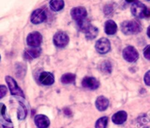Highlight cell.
Wrapping results in <instances>:
<instances>
[{"instance_id":"17","label":"cell","mask_w":150,"mask_h":128,"mask_svg":"<svg viewBox=\"0 0 150 128\" xmlns=\"http://www.w3.org/2000/svg\"><path fill=\"white\" fill-rule=\"evenodd\" d=\"M64 0H51V1H50V7H51V9L55 12H58L62 10L64 8Z\"/></svg>"},{"instance_id":"24","label":"cell","mask_w":150,"mask_h":128,"mask_svg":"<svg viewBox=\"0 0 150 128\" xmlns=\"http://www.w3.org/2000/svg\"><path fill=\"white\" fill-rule=\"evenodd\" d=\"M144 56L146 59L150 60V45H147L144 50Z\"/></svg>"},{"instance_id":"1","label":"cell","mask_w":150,"mask_h":128,"mask_svg":"<svg viewBox=\"0 0 150 128\" xmlns=\"http://www.w3.org/2000/svg\"><path fill=\"white\" fill-rule=\"evenodd\" d=\"M122 32L126 35H136L142 31V27L135 21H125L121 24Z\"/></svg>"},{"instance_id":"26","label":"cell","mask_w":150,"mask_h":128,"mask_svg":"<svg viewBox=\"0 0 150 128\" xmlns=\"http://www.w3.org/2000/svg\"><path fill=\"white\" fill-rule=\"evenodd\" d=\"M6 106L3 103H0V117H2L5 115Z\"/></svg>"},{"instance_id":"25","label":"cell","mask_w":150,"mask_h":128,"mask_svg":"<svg viewBox=\"0 0 150 128\" xmlns=\"http://www.w3.org/2000/svg\"><path fill=\"white\" fill-rule=\"evenodd\" d=\"M7 87L5 86L0 85V99L5 96V95L7 94Z\"/></svg>"},{"instance_id":"9","label":"cell","mask_w":150,"mask_h":128,"mask_svg":"<svg viewBox=\"0 0 150 128\" xmlns=\"http://www.w3.org/2000/svg\"><path fill=\"white\" fill-rule=\"evenodd\" d=\"M46 19L45 11L42 9H37L31 15V21L34 24H39L42 23Z\"/></svg>"},{"instance_id":"7","label":"cell","mask_w":150,"mask_h":128,"mask_svg":"<svg viewBox=\"0 0 150 128\" xmlns=\"http://www.w3.org/2000/svg\"><path fill=\"white\" fill-rule=\"evenodd\" d=\"M97 51L101 54H105L111 50V42L107 38L103 37L98 40L95 44Z\"/></svg>"},{"instance_id":"3","label":"cell","mask_w":150,"mask_h":128,"mask_svg":"<svg viewBox=\"0 0 150 128\" xmlns=\"http://www.w3.org/2000/svg\"><path fill=\"white\" fill-rule=\"evenodd\" d=\"M123 57L128 62H134L139 59V52L133 46H127L123 50Z\"/></svg>"},{"instance_id":"8","label":"cell","mask_w":150,"mask_h":128,"mask_svg":"<svg viewBox=\"0 0 150 128\" xmlns=\"http://www.w3.org/2000/svg\"><path fill=\"white\" fill-rule=\"evenodd\" d=\"M70 14L73 20L79 22L86 18L87 11L83 7H76L72 9Z\"/></svg>"},{"instance_id":"13","label":"cell","mask_w":150,"mask_h":128,"mask_svg":"<svg viewBox=\"0 0 150 128\" xmlns=\"http://www.w3.org/2000/svg\"><path fill=\"white\" fill-rule=\"evenodd\" d=\"M41 54V49L38 47V48H34L32 47L29 49H27L26 51H25L24 54V58L27 60H32L33 59L38 58Z\"/></svg>"},{"instance_id":"12","label":"cell","mask_w":150,"mask_h":128,"mask_svg":"<svg viewBox=\"0 0 150 128\" xmlns=\"http://www.w3.org/2000/svg\"><path fill=\"white\" fill-rule=\"evenodd\" d=\"M35 122L39 128H47L50 124V120L46 116L40 114L35 117Z\"/></svg>"},{"instance_id":"21","label":"cell","mask_w":150,"mask_h":128,"mask_svg":"<svg viewBox=\"0 0 150 128\" xmlns=\"http://www.w3.org/2000/svg\"><path fill=\"white\" fill-rule=\"evenodd\" d=\"M90 23L89 21L86 20V18L83 19V20L81 21L78 22V27L82 32H86L88 29V28L90 26Z\"/></svg>"},{"instance_id":"14","label":"cell","mask_w":150,"mask_h":128,"mask_svg":"<svg viewBox=\"0 0 150 128\" xmlns=\"http://www.w3.org/2000/svg\"><path fill=\"white\" fill-rule=\"evenodd\" d=\"M127 114L125 111H120L114 114L112 117V121L114 124H122L127 120Z\"/></svg>"},{"instance_id":"19","label":"cell","mask_w":150,"mask_h":128,"mask_svg":"<svg viewBox=\"0 0 150 128\" xmlns=\"http://www.w3.org/2000/svg\"><path fill=\"white\" fill-rule=\"evenodd\" d=\"M76 81V76L73 73H66L63 75L61 78V81L64 84H69V83H73Z\"/></svg>"},{"instance_id":"29","label":"cell","mask_w":150,"mask_h":128,"mask_svg":"<svg viewBox=\"0 0 150 128\" xmlns=\"http://www.w3.org/2000/svg\"><path fill=\"white\" fill-rule=\"evenodd\" d=\"M147 35H148V37L150 38V26L148 27V29H147Z\"/></svg>"},{"instance_id":"18","label":"cell","mask_w":150,"mask_h":128,"mask_svg":"<svg viewBox=\"0 0 150 128\" xmlns=\"http://www.w3.org/2000/svg\"><path fill=\"white\" fill-rule=\"evenodd\" d=\"M86 34V38L87 40H92L96 37L98 35V29L95 26L90 25L87 30L85 32Z\"/></svg>"},{"instance_id":"31","label":"cell","mask_w":150,"mask_h":128,"mask_svg":"<svg viewBox=\"0 0 150 128\" xmlns=\"http://www.w3.org/2000/svg\"><path fill=\"white\" fill-rule=\"evenodd\" d=\"M0 59H1V56H0Z\"/></svg>"},{"instance_id":"10","label":"cell","mask_w":150,"mask_h":128,"mask_svg":"<svg viewBox=\"0 0 150 128\" xmlns=\"http://www.w3.org/2000/svg\"><path fill=\"white\" fill-rule=\"evenodd\" d=\"M99 81L94 77H85L82 81V86L86 89L95 90L99 87Z\"/></svg>"},{"instance_id":"2","label":"cell","mask_w":150,"mask_h":128,"mask_svg":"<svg viewBox=\"0 0 150 128\" xmlns=\"http://www.w3.org/2000/svg\"><path fill=\"white\" fill-rule=\"evenodd\" d=\"M131 13L134 16L140 18H148L150 16V10L142 2H135L131 7Z\"/></svg>"},{"instance_id":"28","label":"cell","mask_w":150,"mask_h":128,"mask_svg":"<svg viewBox=\"0 0 150 128\" xmlns=\"http://www.w3.org/2000/svg\"><path fill=\"white\" fill-rule=\"evenodd\" d=\"M125 1L128 3H135L137 0H125Z\"/></svg>"},{"instance_id":"6","label":"cell","mask_w":150,"mask_h":128,"mask_svg":"<svg viewBox=\"0 0 150 128\" xmlns=\"http://www.w3.org/2000/svg\"><path fill=\"white\" fill-rule=\"evenodd\" d=\"M42 37L41 34L38 32H33L29 34L26 37V42L28 45L34 48H38L42 43Z\"/></svg>"},{"instance_id":"5","label":"cell","mask_w":150,"mask_h":128,"mask_svg":"<svg viewBox=\"0 0 150 128\" xmlns=\"http://www.w3.org/2000/svg\"><path fill=\"white\" fill-rule=\"evenodd\" d=\"M6 82H7L8 87L10 89V92L13 95H16V96H20L24 98V95H23V91L21 90L20 87L18 86L17 83L16 81L10 76H7L5 78Z\"/></svg>"},{"instance_id":"27","label":"cell","mask_w":150,"mask_h":128,"mask_svg":"<svg viewBox=\"0 0 150 128\" xmlns=\"http://www.w3.org/2000/svg\"><path fill=\"white\" fill-rule=\"evenodd\" d=\"M144 82L147 86H150V70H149V71L145 74Z\"/></svg>"},{"instance_id":"20","label":"cell","mask_w":150,"mask_h":128,"mask_svg":"<svg viewBox=\"0 0 150 128\" xmlns=\"http://www.w3.org/2000/svg\"><path fill=\"white\" fill-rule=\"evenodd\" d=\"M100 70L105 74H109L112 71V67L109 61H104L100 64Z\"/></svg>"},{"instance_id":"30","label":"cell","mask_w":150,"mask_h":128,"mask_svg":"<svg viewBox=\"0 0 150 128\" xmlns=\"http://www.w3.org/2000/svg\"><path fill=\"white\" fill-rule=\"evenodd\" d=\"M146 1H150V0H146Z\"/></svg>"},{"instance_id":"15","label":"cell","mask_w":150,"mask_h":128,"mask_svg":"<svg viewBox=\"0 0 150 128\" xmlns=\"http://www.w3.org/2000/svg\"><path fill=\"white\" fill-rule=\"evenodd\" d=\"M108 105H109V101L105 97L100 96L97 98L95 105L100 111H103L106 110L108 107Z\"/></svg>"},{"instance_id":"4","label":"cell","mask_w":150,"mask_h":128,"mask_svg":"<svg viewBox=\"0 0 150 128\" xmlns=\"http://www.w3.org/2000/svg\"><path fill=\"white\" fill-rule=\"evenodd\" d=\"M69 37L65 32H58L54 35V43L56 46L59 48H63L65 47L68 44Z\"/></svg>"},{"instance_id":"22","label":"cell","mask_w":150,"mask_h":128,"mask_svg":"<svg viewBox=\"0 0 150 128\" xmlns=\"http://www.w3.org/2000/svg\"><path fill=\"white\" fill-rule=\"evenodd\" d=\"M108 117H101L97 121L96 124H95V128H106L107 124H108Z\"/></svg>"},{"instance_id":"16","label":"cell","mask_w":150,"mask_h":128,"mask_svg":"<svg viewBox=\"0 0 150 128\" xmlns=\"http://www.w3.org/2000/svg\"><path fill=\"white\" fill-rule=\"evenodd\" d=\"M117 32V25L113 20H108L105 23V32L108 35H113Z\"/></svg>"},{"instance_id":"23","label":"cell","mask_w":150,"mask_h":128,"mask_svg":"<svg viewBox=\"0 0 150 128\" xmlns=\"http://www.w3.org/2000/svg\"><path fill=\"white\" fill-rule=\"evenodd\" d=\"M26 114H27V111H26V107L24 106L23 104L20 103V107L18 111V117L21 120H24L25 117H26Z\"/></svg>"},{"instance_id":"11","label":"cell","mask_w":150,"mask_h":128,"mask_svg":"<svg viewBox=\"0 0 150 128\" xmlns=\"http://www.w3.org/2000/svg\"><path fill=\"white\" fill-rule=\"evenodd\" d=\"M39 81L42 84L50 86L54 83V76L52 73L49 72H42L40 75Z\"/></svg>"}]
</instances>
